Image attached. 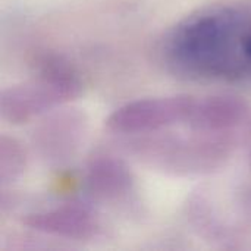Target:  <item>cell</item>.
Segmentation results:
<instances>
[{"instance_id": "6da1fadb", "label": "cell", "mask_w": 251, "mask_h": 251, "mask_svg": "<svg viewBox=\"0 0 251 251\" xmlns=\"http://www.w3.org/2000/svg\"><path fill=\"white\" fill-rule=\"evenodd\" d=\"M160 54L187 79L251 84V3L221 1L188 13L166 32Z\"/></svg>"}, {"instance_id": "7a4b0ae2", "label": "cell", "mask_w": 251, "mask_h": 251, "mask_svg": "<svg viewBox=\"0 0 251 251\" xmlns=\"http://www.w3.org/2000/svg\"><path fill=\"white\" fill-rule=\"evenodd\" d=\"M128 151L143 165L176 176L209 175L222 169L237 146L234 134L184 129L126 137Z\"/></svg>"}, {"instance_id": "3957f363", "label": "cell", "mask_w": 251, "mask_h": 251, "mask_svg": "<svg viewBox=\"0 0 251 251\" xmlns=\"http://www.w3.org/2000/svg\"><path fill=\"white\" fill-rule=\"evenodd\" d=\"M81 93V82L68 68L47 63L28 81L1 91L0 113L10 124H25L47 112L62 107Z\"/></svg>"}, {"instance_id": "277c9868", "label": "cell", "mask_w": 251, "mask_h": 251, "mask_svg": "<svg viewBox=\"0 0 251 251\" xmlns=\"http://www.w3.org/2000/svg\"><path fill=\"white\" fill-rule=\"evenodd\" d=\"M199 97L187 94L140 99L118 107L106 119V126L124 137L166 129H193Z\"/></svg>"}, {"instance_id": "5b68a950", "label": "cell", "mask_w": 251, "mask_h": 251, "mask_svg": "<svg viewBox=\"0 0 251 251\" xmlns=\"http://www.w3.org/2000/svg\"><path fill=\"white\" fill-rule=\"evenodd\" d=\"M24 225L44 235L79 241L97 237L101 229L96 212L82 204H62L28 213Z\"/></svg>"}, {"instance_id": "8992f818", "label": "cell", "mask_w": 251, "mask_h": 251, "mask_svg": "<svg viewBox=\"0 0 251 251\" xmlns=\"http://www.w3.org/2000/svg\"><path fill=\"white\" fill-rule=\"evenodd\" d=\"M87 132L84 113L68 110L59 112L44 121L34 132V147L40 157L53 165L72 157Z\"/></svg>"}, {"instance_id": "52a82bcc", "label": "cell", "mask_w": 251, "mask_h": 251, "mask_svg": "<svg viewBox=\"0 0 251 251\" xmlns=\"http://www.w3.org/2000/svg\"><path fill=\"white\" fill-rule=\"evenodd\" d=\"M88 193L99 200L119 203L135 193V179L128 166L112 156H99L87 168Z\"/></svg>"}, {"instance_id": "ba28073f", "label": "cell", "mask_w": 251, "mask_h": 251, "mask_svg": "<svg viewBox=\"0 0 251 251\" xmlns=\"http://www.w3.org/2000/svg\"><path fill=\"white\" fill-rule=\"evenodd\" d=\"M25 153L22 146L7 135L0 138V182L7 185L15 182L25 169Z\"/></svg>"}]
</instances>
